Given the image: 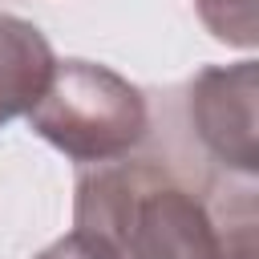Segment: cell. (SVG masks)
<instances>
[{"label": "cell", "instance_id": "cell-1", "mask_svg": "<svg viewBox=\"0 0 259 259\" xmlns=\"http://www.w3.org/2000/svg\"><path fill=\"white\" fill-rule=\"evenodd\" d=\"M73 227L109 239L125 259H223L210 206L158 162H105L77 178Z\"/></svg>", "mask_w": 259, "mask_h": 259}, {"label": "cell", "instance_id": "cell-3", "mask_svg": "<svg viewBox=\"0 0 259 259\" xmlns=\"http://www.w3.org/2000/svg\"><path fill=\"white\" fill-rule=\"evenodd\" d=\"M255 89H259V69L255 61L239 65H210L202 69L190 89H186V109L198 142L206 154L251 178L259 166V130H255Z\"/></svg>", "mask_w": 259, "mask_h": 259}, {"label": "cell", "instance_id": "cell-7", "mask_svg": "<svg viewBox=\"0 0 259 259\" xmlns=\"http://www.w3.org/2000/svg\"><path fill=\"white\" fill-rule=\"evenodd\" d=\"M223 259H259V247H255V223H239L235 231H227V243H223Z\"/></svg>", "mask_w": 259, "mask_h": 259}, {"label": "cell", "instance_id": "cell-2", "mask_svg": "<svg viewBox=\"0 0 259 259\" xmlns=\"http://www.w3.org/2000/svg\"><path fill=\"white\" fill-rule=\"evenodd\" d=\"M32 134L81 166L130 158L150 130V109L138 85L93 61H57L40 101L24 113Z\"/></svg>", "mask_w": 259, "mask_h": 259}, {"label": "cell", "instance_id": "cell-4", "mask_svg": "<svg viewBox=\"0 0 259 259\" xmlns=\"http://www.w3.org/2000/svg\"><path fill=\"white\" fill-rule=\"evenodd\" d=\"M53 65L57 57L49 36L32 20L0 12V125L28 113L40 101Z\"/></svg>", "mask_w": 259, "mask_h": 259}, {"label": "cell", "instance_id": "cell-5", "mask_svg": "<svg viewBox=\"0 0 259 259\" xmlns=\"http://www.w3.org/2000/svg\"><path fill=\"white\" fill-rule=\"evenodd\" d=\"M194 8L214 40L235 45V49H255L259 40L255 0H194Z\"/></svg>", "mask_w": 259, "mask_h": 259}, {"label": "cell", "instance_id": "cell-6", "mask_svg": "<svg viewBox=\"0 0 259 259\" xmlns=\"http://www.w3.org/2000/svg\"><path fill=\"white\" fill-rule=\"evenodd\" d=\"M32 259H125L109 239H101V235H93V231H69L65 239H57V243H49L40 255H32Z\"/></svg>", "mask_w": 259, "mask_h": 259}]
</instances>
